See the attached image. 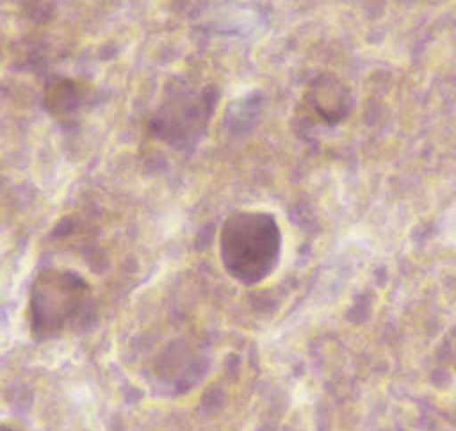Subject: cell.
I'll return each mask as SVG.
<instances>
[{
    "instance_id": "5b68a950",
    "label": "cell",
    "mask_w": 456,
    "mask_h": 431,
    "mask_svg": "<svg viewBox=\"0 0 456 431\" xmlns=\"http://www.w3.org/2000/svg\"><path fill=\"white\" fill-rule=\"evenodd\" d=\"M305 103L326 126H335L349 116L353 96L349 87L338 77L333 73H321L308 84Z\"/></svg>"
},
{
    "instance_id": "277c9868",
    "label": "cell",
    "mask_w": 456,
    "mask_h": 431,
    "mask_svg": "<svg viewBox=\"0 0 456 431\" xmlns=\"http://www.w3.org/2000/svg\"><path fill=\"white\" fill-rule=\"evenodd\" d=\"M94 87L78 78L53 77L43 91V107L61 125L77 123L94 103Z\"/></svg>"
},
{
    "instance_id": "7a4b0ae2",
    "label": "cell",
    "mask_w": 456,
    "mask_h": 431,
    "mask_svg": "<svg viewBox=\"0 0 456 431\" xmlns=\"http://www.w3.org/2000/svg\"><path fill=\"white\" fill-rule=\"evenodd\" d=\"M93 310V287L71 269H43L28 290V328L46 342L82 326Z\"/></svg>"
},
{
    "instance_id": "6da1fadb",
    "label": "cell",
    "mask_w": 456,
    "mask_h": 431,
    "mask_svg": "<svg viewBox=\"0 0 456 431\" xmlns=\"http://www.w3.org/2000/svg\"><path fill=\"white\" fill-rule=\"evenodd\" d=\"M281 228L264 210H235L221 224L219 258L230 278L242 285H256L278 265Z\"/></svg>"
},
{
    "instance_id": "3957f363",
    "label": "cell",
    "mask_w": 456,
    "mask_h": 431,
    "mask_svg": "<svg viewBox=\"0 0 456 431\" xmlns=\"http://www.w3.org/2000/svg\"><path fill=\"white\" fill-rule=\"evenodd\" d=\"M219 100L216 85H178L162 100L148 128L153 137L175 150L194 148L210 125Z\"/></svg>"
},
{
    "instance_id": "8992f818",
    "label": "cell",
    "mask_w": 456,
    "mask_h": 431,
    "mask_svg": "<svg viewBox=\"0 0 456 431\" xmlns=\"http://www.w3.org/2000/svg\"><path fill=\"white\" fill-rule=\"evenodd\" d=\"M447 360L456 369V329H452L447 338Z\"/></svg>"
},
{
    "instance_id": "52a82bcc",
    "label": "cell",
    "mask_w": 456,
    "mask_h": 431,
    "mask_svg": "<svg viewBox=\"0 0 456 431\" xmlns=\"http://www.w3.org/2000/svg\"><path fill=\"white\" fill-rule=\"evenodd\" d=\"M0 431H14V427H11V426H0Z\"/></svg>"
}]
</instances>
